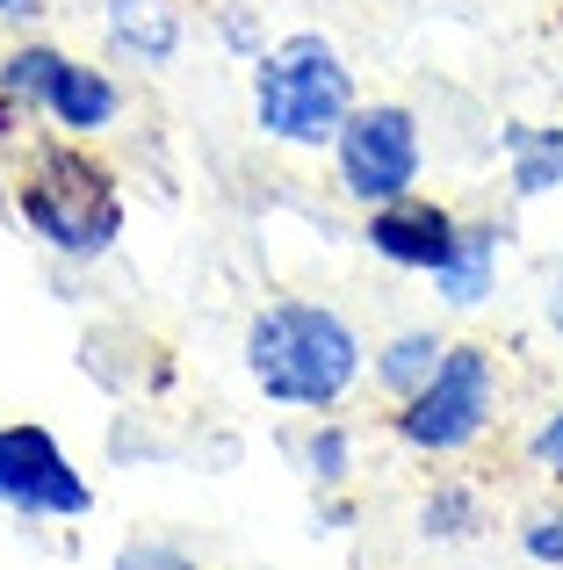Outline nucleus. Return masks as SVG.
Returning <instances> with one entry per match:
<instances>
[{"instance_id":"f257e3e1","label":"nucleus","mask_w":563,"mask_h":570,"mask_svg":"<svg viewBox=\"0 0 563 570\" xmlns=\"http://www.w3.org/2000/svg\"><path fill=\"white\" fill-rule=\"evenodd\" d=\"M8 217L22 238L58 267H101L130 232L124 174L101 159V145L37 130L8 153Z\"/></svg>"},{"instance_id":"f03ea898","label":"nucleus","mask_w":563,"mask_h":570,"mask_svg":"<svg viewBox=\"0 0 563 570\" xmlns=\"http://www.w3.org/2000/svg\"><path fill=\"white\" fill-rule=\"evenodd\" d=\"M239 368L260 404L296 419L347 412L354 390H368V340L325 296H268L239 333Z\"/></svg>"},{"instance_id":"7ed1b4c3","label":"nucleus","mask_w":563,"mask_h":570,"mask_svg":"<svg viewBox=\"0 0 563 570\" xmlns=\"http://www.w3.org/2000/svg\"><path fill=\"white\" fill-rule=\"evenodd\" d=\"M354 109H362V80L325 29H282L246 66V124L275 153L325 159Z\"/></svg>"},{"instance_id":"20e7f679","label":"nucleus","mask_w":563,"mask_h":570,"mask_svg":"<svg viewBox=\"0 0 563 570\" xmlns=\"http://www.w3.org/2000/svg\"><path fill=\"white\" fill-rule=\"evenodd\" d=\"M498 419H506V368L492 340H455L434 383L383 412V433L419 462H463L498 433Z\"/></svg>"},{"instance_id":"39448f33","label":"nucleus","mask_w":563,"mask_h":570,"mask_svg":"<svg viewBox=\"0 0 563 570\" xmlns=\"http://www.w3.org/2000/svg\"><path fill=\"white\" fill-rule=\"evenodd\" d=\"M325 174H333V195L354 209H383L397 195L426 188V124L412 101L391 95H362V109L347 116V130L325 153Z\"/></svg>"},{"instance_id":"423d86ee","label":"nucleus","mask_w":563,"mask_h":570,"mask_svg":"<svg viewBox=\"0 0 563 570\" xmlns=\"http://www.w3.org/2000/svg\"><path fill=\"white\" fill-rule=\"evenodd\" d=\"M0 513L51 520V528L95 513V476L43 419H0Z\"/></svg>"},{"instance_id":"0eeeda50","label":"nucleus","mask_w":563,"mask_h":570,"mask_svg":"<svg viewBox=\"0 0 563 570\" xmlns=\"http://www.w3.org/2000/svg\"><path fill=\"white\" fill-rule=\"evenodd\" d=\"M95 37L124 72H174L196 37V0H95Z\"/></svg>"},{"instance_id":"6e6552de","label":"nucleus","mask_w":563,"mask_h":570,"mask_svg":"<svg viewBox=\"0 0 563 570\" xmlns=\"http://www.w3.org/2000/svg\"><path fill=\"white\" fill-rule=\"evenodd\" d=\"M455 232H463V209L441 203V195H397V203L383 209H362V246L376 253L383 267H397V275H434L441 261H448Z\"/></svg>"},{"instance_id":"1a4fd4ad","label":"nucleus","mask_w":563,"mask_h":570,"mask_svg":"<svg viewBox=\"0 0 563 570\" xmlns=\"http://www.w3.org/2000/svg\"><path fill=\"white\" fill-rule=\"evenodd\" d=\"M124 116H130V87H124V72H116L109 58H80V51H66V66H58V72H51V87H43L37 124H43V130H58V138L101 145V138H116V130H124Z\"/></svg>"},{"instance_id":"9d476101","label":"nucleus","mask_w":563,"mask_h":570,"mask_svg":"<svg viewBox=\"0 0 563 570\" xmlns=\"http://www.w3.org/2000/svg\"><path fill=\"white\" fill-rule=\"evenodd\" d=\"M506 246H513V224L506 217H463L448 261L426 275V282H434V304L455 311V318L484 311L498 296V282H506Z\"/></svg>"},{"instance_id":"9b49d317","label":"nucleus","mask_w":563,"mask_h":570,"mask_svg":"<svg viewBox=\"0 0 563 570\" xmlns=\"http://www.w3.org/2000/svg\"><path fill=\"white\" fill-rule=\"evenodd\" d=\"M484 528H492V491L477 476H434L412 499V534L426 549H470L484 542Z\"/></svg>"},{"instance_id":"f8f14e48","label":"nucleus","mask_w":563,"mask_h":570,"mask_svg":"<svg viewBox=\"0 0 563 570\" xmlns=\"http://www.w3.org/2000/svg\"><path fill=\"white\" fill-rule=\"evenodd\" d=\"M455 340L441 333V325H397V333H383L376 347H368V390H376L383 404H405L419 397L426 383H434V368L448 362Z\"/></svg>"},{"instance_id":"ddd939ff","label":"nucleus","mask_w":563,"mask_h":570,"mask_svg":"<svg viewBox=\"0 0 563 570\" xmlns=\"http://www.w3.org/2000/svg\"><path fill=\"white\" fill-rule=\"evenodd\" d=\"M498 159H506V195L513 203H542V195H563V116L556 124H498Z\"/></svg>"},{"instance_id":"4468645a","label":"nucleus","mask_w":563,"mask_h":570,"mask_svg":"<svg viewBox=\"0 0 563 570\" xmlns=\"http://www.w3.org/2000/svg\"><path fill=\"white\" fill-rule=\"evenodd\" d=\"M289 462L310 491H354V470H362V426L339 412H318V419H296L289 433Z\"/></svg>"},{"instance_id":"2eb2a0df","label":"nucleus","mask_w":563,"mask_h":570,"mask_svg":"<svg viewBox=\"0 0 563 570\" xmlns=\"http://www.w3.org/2000/svg\"><path fill=\"white\" fill-rule=\"evenodd\" d=\"M58 66H66V43L43 37V29H29V37H0V101H14V109L37 116L43 87H51Z\"/></svg>"},{"instance_id":"dca6fc26","label":"nucleus","mask_w":563,"mask_h":570,"mask_svg":"<svg viewBox=\"0 0 563 570\" xmlns=\"http://www.w3.org/2000/svg\"><path fill=\"white\" fill-rule=\"evenodd\" d=\"M203 22H210V43H217L225 58H239V66H254V58L275 43L254 0H210V8H203Z\"/></svg>"},{"instance_id":"f3484780","label":"nucleus","mask_w":563,"mask_h":570,"mask_svg":"<svg viewBox=\"0 0 563 570\" xmlns=\"http://www.w3.org/2000/svg\"><path fill=\"white\" fill-rule=\"evenodd\" d=\"M513 549H521V563H535V570H563V491L535 499L521 520H513Z\"/></svg>"},{"instance_id":"a211bd4d","label":"nucleus","mask_w":563,"mask_h":570,"mask_svg":"<svg viewBox=\"0 0 563 570\" xmlns=\"http://www.w3.org/2000/svg\"><path fill=\"white\" fill-rule=\"evenodd\" d=\"M521 470H535L550 491H563V397L542 404V412L527 419V433H521Z\"/></svg>"},{"instance_id":"6ab92c4d","label":"nucleus","mask_w":563,"mask_h":570,"mask_svg":"<svg viewBox=\"0 0 563 570\" xmlns=\"http://www.w3.org/2000/svg\"><path fill=\"white\" fill-rule=\"evenodd\" d=\"M109 570H210L188 542H174V534H130L124 549L109 557Z\"/></svg>"},{"instance_id":"aec40b11","label":"nucleus","mask_w":563,"mask_h":570,"mask_svg":"<svg viewBox=\"0 0 563 570\" xmlns=\"http://www.w3.org/2000/svg\"><path fill=\"white\" fill-rule=\"evenodd\" d=\"M362 528V505H354V491H310V534L318 542H339V534Z\"/></svg>"},{"instance_id":"412c9836","label":"nucleus","mask_w":563,"mask_h":570,"mask_svg":"<svg viewBox=\"0 0 563 570\" xmlns=\"http://www.w3.org/2000/svg\"><path fill=\"white\" fill-rule=\"evenodd\" d=\"M51 22V0H0V37H29Z\"/></svg>"},{"instance_id":"4be33fe9","label":"nucleus","mask_w":563,"mask_h":570,"mask_svg":"<svg viewBox=\"0 0 563 570\" xmlns=\"http://www.w3.org/2000/svg\"><path fill=\"white\" fill-rule=\"evenodd\" d=\"M542 318H550V333H563V282H550V296H542Z\"/></svg>"}]
</instances>
